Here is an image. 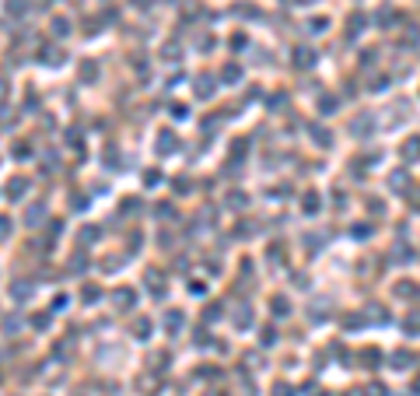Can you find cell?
I'll return each mask as SVG.
<instances>
[]
</instances>
